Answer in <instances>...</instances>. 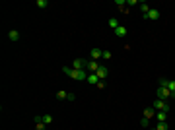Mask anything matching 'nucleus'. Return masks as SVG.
Here are the masks:
<instances>
[{"label":"nucleus","mask_w":175,"mask_h":130,"mask_svg":"<svg viewBox=\"0 0 175 130\" xmlns=\"http://www.w3.org/2000/svg\"><path fill=\"white\" fill-rule=\"evenodd\" d=\"M156 93H158V99H175V95L171 93V91H169L167 89V87H162V86H160L158 87V91H156Z\"/></svg>","instance_id":"nucleus-1"},{"label":"nucleus","mask_w":175,"mask_h":130,"mask_svg":"<svg viewBox=\"0 0 175 130\" xmlns=\"http://www.w3.org/2000/svg\"><path fill=\"white\" fill-rule=\"evenodd\" d=\"M152 107H154L156 111H165V113H169V103L163 99H156L154 103H152Z\"/></svg>","instance_id":"nucleus-2"},{"label":"nucleus","mask_w":175,"mask_h":130,"mask_svg":"<svg viewBox=\"0 0 175 130\" xmlns=\"http://www.w3.org/2000/svg\"><path fill=\"white\" fill-rule=\"evenodd\" d=\"M70 78L72 80H78V82H84V80H88V72L86 70H72Z\"/></svg>","instance_id":"nucleus-3"},{"label":"nucleus","mask_w":175,"mask_h":130,"mask_svg":"<svg viewBox=\"0 0 175 130\" xmlns=\"http://www.w3.org/2000/svg\"><path fill=\"white\" fill-rule=\"evenodd\" d=\"M86 66H88V60H84V58H74V62H72L74 70H84Z\"/></svg>","instance_id":"nucleus-4"},{"label":"nucleus","mask_w":175,"mask_h":130,"mask_svg":"<svg viewBox=\"0 0 175 130\" xmlns=\"http://www.w3.org/2000/svg\"><path fill=\"white\" fill-rule=\"evenodd\" d=\"M97 68H99V64L95 62V60H88V66H86V72L88 74H95V72H97Z\"/></svg>","instance_id":"nucleus-5"},{"label":"nucleus","mask_w":175,"mask_h":130,"mask_svg":"<svg viewBox=\"0 0 175 130\" xmlns=\"http://www.w3.org/2000/svg\"><path fill=\"white\" fill-rule=\"evenodd\" d=\"M101 57H103V50L101 49H91L90 50V60H95V62H97Z\"/></svg>","instance_id":"nucleus-6"},{"label":"nucleus","mask_w":175,"mask_h":130,"mask_svg":"<svg viewBox=\"0 0 175 130\" xmlns=\"http://www.w3.org/2000/svg\"><path fill=\"white\" fill-rule=\"evenodd\" d=\"M95 74H97V78H99L101 82H105V78L109 76V70H107V66H99V68H97V72H95Z\"/></svg>","instance_id":"nucleus-7"},{"label":"nucleus","mask_w":175,"mask_h":130,"mask_svg":"<svg viewBox=\"0 0 175 130\" xmlns=\"http://www.w3.org/2000/svg\"><path fill=\"white\" fill-rule=\"evenodd\" d=\"M158 18H160V12H158V10H156V8H150V12H148V16H146V18H144V20H152V21H154V20H158Z\"/></svg>","instance_id":"nucleus-8"},{"label":"nucleus","mask_w":175,"mask_h":130,"mask_svg":"<svg viewBox=\"0 0 175 130\" xmlns=\"http://www.w3.org/2000/svg\"><path fill=\"white\" fill-rule=\"evenodd\" d=\"M156 119H158V122H167V113L165 111H156Z\"/></svg>","instance_id":"nucleus-9"},{"label":"nucleus","mask_w":175,"mask_h":130,"mask_svg":"<svg viewBox=\"0 0 175 130\" xmlns=\"http://www.w3.org/2000/svg\"><path fill=\"white\" fill-rule=\"evenodd\" d=\"M152 117H156V109L154 107H146L144 109V119H152Z\"/></svg>","instance_id":"nucleus-10"},{"label":"nucleus","mask_w":175,"mask_h":130,"mask_svg":"<svg viewBox=\"0 0 175 130\" xmlns=\"http://www.w3.org/2000/svg\"><path fill=\"white\" fill-rule=\"evenodd\" d=\"M8 39H10V41H14V43H16V41L20 39V31H18V29H12L10 33H8Z\"/></svg>","instance_id":"nucleus-11"},{"label":"nucleus","mask_w":175,"mask_h":130,"mask_svg":"<svg viewBox=\"0 0 175 130\" xmlns=\"http://www.w3.org/2000/svg\"><path fill=\"white\" fill-rule=\"evenodd\" d=\"M138 6H140V12H142V16H148V12H150V6H148V4H146V2H140V4H138Z\"/></svg>","instance_id":"nucleus-12"},{"label":"nucleus","mask_w":175,"mask_h":130,"mask_svg":"<svg viewBox=\"0 0 175 130\" xmlns=\"http://www.w3.org/2000/svg\"><path fill=\"white\" fill-rule=\"evenodd\" d=\"M86 82H90V83H95V86H97V83L101 82L99 78H97V74H88V80Z\"/></svg>","instance_id":"nucleus-13"},{"label":"nucleus","mask_w":175,"mask_h":130,"mask_svg":"<svg viewBox=\"0 0 175 130\" xmlns=\"http://www.w3.org/2000/svg\"><path fill=\"white\" fill-rule=\"evenodd\" d=\"M115 35H117V37H125L127 35V27L125 25H119L117 29H115Z\"/></svg>","instance_id":"nucleus-14"},{"label":"nucleus","mask_w":175,"mask_h":130,"mask_svg":"<svg viewBox=\"0 0 175 130\" xmlns=\"http://www.w3.org/2000/svg\"><path fill=\"white\" fill-rule=\"evenodd\" d=\"M107 25H109V27H111V29L115 31V29H117V27H119V25H121V24H119V21H117V20H115V18H111V20H109V21H107Z\"/></svg>","instance_id":"nucleus-15"},{"label":"nucleus","mask_w":175,"mask_h":130,"mask_svg":"<svg viewBox=\"0 0 175 130\" xmlns=\"http://www.w3.org/2000/svg\"><path fill=\"white\" fill-rule=\"evenodd\" d=\"M35 6L41 8V10H45V8L49 6V2H47V0H37V2H35Z\"/></svg>","instance_id":"nucleus-16"},{"label":"nucleus","mask_w":175,"mask_h":130,"mask_svg":"<svg viewBox=\"0 0 175 130\" xmlns=\"http://www.w3.org/2000/svg\"><path fill=\"white\" fill-rule=\"evenodd\" d=\"M165 87H167V89L175 95V82H173V80H167V86H165Z\"/></svg>","instance_id":"nucleus-17"},{"label":"nucleus","mask_w":175,"mask_h":130,"mask_svg":"<svg viewBox=\"0 0 175 130\" xmlns=\"http://www.w3.org/2000/svg\"><path fill=\"white\" fill-rule=\"evenodd\" d=\"M41 122L51 124V122H53V117H51V115H43V117H41Z\"/></svg>","instance_id":"nucleus-18"},{"label":"nucleus","mask_w":175,"mask_h":130,"mask_svg":"<svg viewBox=\"0 0 175 130\" xmlns=\"http://www.w3.org/2000/svg\"><path fill=\"white\" fill-rule=\"evenodd\" d=\"M66 97H68V93L64 89H58L57 91V99H66Z\"/></svg>","instance_id":"nucleus-19"},{"label":"nucleus","mask_w":175,"mask_h":130,"mask_svg":"<svg viewBox=\"0 0 175 130\" xmlns=\"http://www.w3.org/2000/svg\"><path fill=\"white\" fill-rule=\"evenodd\" d=\"M169 124L167 122H158V126H156V130H167Z\"/></svg>","instance_id":"nucleus-20"},{"label":"nucleus","mask_w":175,"mask_h":130,"mask_svg":"<svg viewBox=\"0 0 175 130\" xmlns=\"http://www.w3.org/2000/svg\"><path fill=\"white\" fill-rule=\"evenodd\" d=\"M140 124H142V128H148V126H150V119H144V117H142Z\"/></svg>","instance_id":"nucleus-21"},{"label":"nucleus","mask_w":175,"mask_h":130,"mask_svg":"<svg viewBox=\"0 0 175 130\" xmlns=\"http://www.w3.org/2000/svg\"><path fill=\"white\" fill-rule=\"evenodd\" d=\"M45 126H47L45 122H35V130H45Z\"/></svg>","instance_id":"nucleus-22"},{"label":"nucleus","mask_w":175,"mask_h":130,"mask_svg":"<svg viewBox=\"0 0 175 130\" xmlns=\"http://www.w3.org/2000/svg\"><path fill=\"white\" fill-rule=\"evenodd\" d=\"M111 57H113V54H111V50H103V57H101V58L109 60V58H111Z\"/></svg>","instance_id":"nucleus-23"},{"label":"nucleus","mask_w":175,"mask_h":130,"mask_svg":"<svg viewBox=\"0 0 175 130\" xmlns=\"http://www.w3.org/2000/svg\"><path fill=\"white\" fill-rule=\"evenodd\" d=\"M72 70H74V68H70V66H64V68H62V72L66 74V76H70V74H72Z\"/></svg>","instance_id":"nucleus-24"},{"label":"nucleus","mask_w":175,"mask_h":130,"mask_svg":"<svg viewBox=\"0 0 175 130\" xmlns=\"http://www.w3.org/2000/svg\"><path fill=\"white\" fill-rule=\"evenodd\" d=\"M127 4H128V6H136V4H140V2H138V0H128Z\"/></svg>","instance_id":"nucleus-25"},{"label":"nucleus","mask_w":175,"mask_h":130,"mask_svg":"<svg viewBox=\"0 0 175 130\" xmlns=\"http://www.w3.org/2000/svg\"><path fill=\"white\" fill-rule=\"evenodd\" d=\"M76 99V95L74 93H68V97H66V101H74Z\"/></svg>","instance_id":"nucleus-26"}]
</instances>
